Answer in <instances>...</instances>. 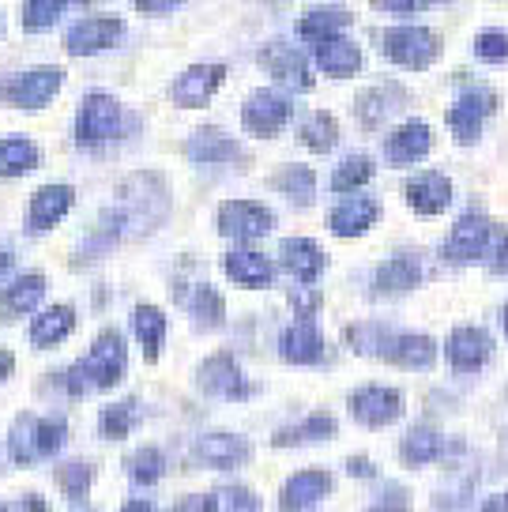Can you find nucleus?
Returning <instances> with one entry per match:
<instances>
[{
	"instance_id": "nucleus-1",
	"label": "nucleus",
	"mask_w": 508,
	"mask_h": 512,
	"mask_svg": "<svg viewBox=\"0 0 508 512\" xmlns=\"http://www.w3.org/2000/svg\"><path fill=\"white\" fill-rule=\"evenodd\" d=\"M125 366H128L125 339H121V332L106 328V332L91 343L87 358L68 369L61 381H64V388H68V396L80 400V396H87L91 388H98V392L113 388V384L125 377Z\"/></svg>"
},
{
	"instance_id": "nucleus-2",
	"label": "nucleus",
	"mask_w": 508,
	"mask_h": 512,
	"mask_svg": "<svg viewBox=\"0 0 508 512\" xmlns=\"http://www.w3.org/2000/svg\"><path fill=\"white\" fill-rule=\"evenodd\" d=\"M68 437V422L64 418H42V415H19L8 430V456L19 467L38 464L57 456Z\"/></svg>"
},
{
	"instance_id": "nucleus-3",
	"label": "nucleus",
	"mask_w": 508,
	"mask_h": 512,
	"mask_svg": "<svg viewBox=\"0 0 508 512\" xmlns=\"http://www.w3.org/2000/svg\"><path fill=\"white\" fill-rule=\"evenodd\" d=\"M159 174H136L128 177L121 192H117V211L125 215L128 230H140V234H151L155 226L166 219L170 211V189H159L155 196H147V189L155 185Z\"/></svg>"
},
{
	"instance_id": "nucleus-4",
	"label": "nucleus",
	"mask_w": 508,
	"mask_h": 512,
	"mask_svg": "<svg viewBox=\"0 0 508 512\" xmlns=\"http://www.w3.org/2000/svg\"><path fill=\"white\" fill-rule=\"evenodd\" d=\"M381 53L399 68H411V72H422L429 64L441 57V34L429 31V27H418V23H407V27H388L381 34Z\"/></svg>"
},
{
	"instance_id": "nucleus-5",
	"label": "nucleus",
	"mask_w": 508,
	"mask_h": 512,
	"mask_svg": "<svg viewBox=\"0 0 508 512\" xmlns=\"http://www.w3.org/2000/svg\"><path fill=\"white\" fill-rule=\"evenodd\" d=\"M497 106H501L497 91H490V87H467L445 113L448 132L456 136V144H463V147L478 144V140H482V128H486V121L497 113Z\"/></svg>"
},
{
	"instance_id": "nucleus-6",
	"label": "nucleus",
	"mask_w": 508,
	"mask_h": 512,
	"mask_svg": "<svg viewBox=\"0 0 508 512\" xmlns=\"http://www.w3.org/2000/svg\"><path fill=\"white\" fill-rule=\"evenodd\" d=\"M493 219L486 211H463L460 219L452 223L448 230L445 245H441V256H445L448 264H475V260H486V249H490V238H493Z\"/></svg>"
},
{
	"instance_id": "nucleus-7",
	"label": "nucleus",
	"mask_w": 508,
	"mask_h": 512,
	"mask_svg": "<svg viewBox=\"0 0 508 512\" xmlns=\"http://www.w3.org/2000/svg\"><path fill=\"white\" fill-rule=\"evenodd\" d=\"M117 128H121V106H117V98L106 95V91H95V95L83 98L80 117H76V144L83 151L106 147L117 136Z\"/></svg>"
},
{
	"instance_id": "nucleus-8",
	"label": "nucleus",
	"mask_w": 508,
	"mask_h": 512,
	"mask_svg": "<svg viewBox=\"0 0 508 512\" xmlns=\"http://www.w3.org/2000/svg\"><path fill=\"white\" fill-rule=\"evenodd\" d=\"M350 418L366 430H384L403 418V392L399 388H388V384H362L350 392Z\"/></svg>"
},
{
	"instance_id": "nucleus-9",
	"label": "nucleus",
	"mask_w": 508,
	"mask_h": 512,
	"mask_svg": "<svg viewBox=\"0 0 508 512\" xmlns=\"http://www.w3.org/2000/svg\"><path fill=\"white\" fill-rule=\"evenodd\" d=\"M445 358L452 373H478V369L490 366L493 358V336L486 328H478V324H460V328H452V336L445 343Z\"/></svg>"
},
{
	"instance_id": "nucleus-10",
	"label": "nucleus",
	"mask_w": 508,
	"mask_h": 512,
	"mask_svg": "<svg viewBox=\"0 0 508 512\" xmlns=\"http://www.w3.org/2000/svg\"><path fill=\"white\" fill-rule=\"evenodd\" d=\"M61 83V68H31V72H19V76L4 83L0 98L19 106V110H42V106H49V98L61 91Z\"/></svg>"
},
{
	"instance_id": "nucleus-11",
	"label": "nucleus",
	"mask_w": 508,
	"mask_h": 512,
	"mask_svg": "<svg viewBox=\"0 0 508 512\" xmlns=\"http://www.w3.org/2000/svg\"><path fill=\"white\" fill-rule=\"evenodd\" d=\"M215 226H219V234H226V238L256 241L271 234L275 215L268 208L253 204V200H226L223 208H219V215H215Z\"/></svg>"
},
{
	"instance_id": "nucleus-12",
	"label": "nucleus",
	"mask_w": 508,
	"mask_h": 512,
	"mask_svg": "<svg viewBox=\"0 0 508 512\" xmlns=\"http://www.w3.org/2000/svg\"><path fill=\"white\" fill-rule=\"evenodd\" d=\"M196 384H200V392H207V396H219V400H245L253 388L245 384V377H241V366L234 354H211L207 362H200V369H196Z\"/></svg>"
},
{
	"instance_id": "nucleus-13",
	"label": "nucleus",
	"mask_w": 508,
	"mask_h": 512,
	"mask_svg": "<svg viewBox=\"0 0 508 512\" xmlns=\"http://www.w3.org/2000/svg\"><path fill=\"white\" fill-rule=\"evenodd\" d=\"M290 117H294V102L279 95V91H268V87L253 91V95L245 98V106H241V121H245V128L253 136H275Z\"/></svg>"
},
{
	"instance_id": "nucleus-14",
	"label": "nucleus",
	"mask_w": 508,
	"mask_h": 512,
	"mask_svg": "<svg viewBox=\"0 0 508 512\" xmlns=\"http://www.w3.org/2000/svg\"><path fill=\"white\" fill-rule=\"evenodd\" d=\"M403 196H407V208H411L414 215L433 219V215L448 211V204H452V181H448V174H441V170H422V174H414L411 181L403 185Z\"/></svg>"
},
{
	"instance_id": "nucleus-15",
	"label": "nucleus",
	"mask_w": 508,
	"mask_h": 512,
	"mask_svg": "<svg viewBox=\"0 0 508 512\" xmlns=\"http://www.w3.org/2000/svg\"><path fill=\"white\" fill-rule=\"evenodd\" d=\"M223 80H226L223 64H192V68H185L174 80V91H170V95H174L177 106L200 110V106H207V102L215 98V91L223 87Z\"/></svg>"
},
{
	"instance_id": "nucleus-16",
	"label": "nucleus",
	"mask_w": 508,
	"mask_h": 512,
	"mask_svg": "<svg viewBox=\"0 0 508 512\" xmlns=\"http://www.w3.org/2000/svg\"><path fill=\"white\" fill-rule=\"evenodd\" d=\"M121 34H125V23L117 16H91V19H80L72 31L64 34V49L72 57H91V53L110 49Z\"/></svg>"
},
{
	"instance_id": "nucleus-17",
	"label": "nucleus",
	"mask_w": 508,
	"mask_h": 512,
	"mask_svg": "<svg viewBox=\"0 0 508 512\" xmlns=\"http://www.w3.org/2000/svg\"><path fill=\"white\" fill-rule=\"evenodd\" d=\"M260 64H264L283 87H290V91H309V87H313V68H309V61H305V53L294 46H286V42H271V46H264Z\"/></svg>"
},
{
	"instance_id": "nucleus-18",
	"label": "nucleus",
	"mask_w": 508,
	"mask_h": 512,
	"mask_svg": "<svg viewBox=\"0 0 508 512\" xmlns=\"http://www.w3.org/2000/svg\"><path fill=\"white\" fill-rule=\"evenodd\" d=\"M433 151V128L426 121H403L384 140V159L392 166H414Z\"/></svg>"
},
{
	"instance_id": "nucleus-19",
	"label": "nucleus",
	"mask_w": 508,
	"mask_h": 512,
	"mask_svg": "<svg viewBox=\"0 0 508 512\" xmlns=\"http://www.w3.org/2000/svg\"><path fill=\"white\" fill-rule=\"evenodd\" d=\"M328 494H332V475H328L324 467H305L294 479H286L283 494H279V509L309 512V509H317Z\"/></svg>"
},
{
	"instance_id": "nucleus-20",
	"label": "nucleus",
	"mask_w": 508,
	"mask_h": 512,
	"mask_svg": "<svg viewBox=\"0 0 508 512\" xmlns=\"http://www.w3.org/2000/svg\"><path fill=\"white\" fill-rule=\"evenodd\" d=\"M403 106H407V91L392 80H381L358 95L354 113H358V125L362 128H381L384 121H388L392 113L403 110Z\"/></svg>"
},
{
	"instance_id": "nucleus-21",
	"label": "nucleus",
	"mask_w": 508,
	"mask_h": 512,
	"mask_svg": "<svg viewBox=\"0 0 508 512\" xmlns=\"http://www.w3.org/2000/svg\"><path fill=\"white\" fill-rule=\"evenodd\" d=\"M422 260L414 253H396L388 256L381 268L373 272V294L377 298H399V294H411L422 283Z\"/></svg>"
},
{
	"instance_id": "nucleus-22",
	"label": "nucleus",
	"mask_w": 508,
	"mask_h": 512,
	"mask_svg": "<svg viewBox=\"0 0 508 512\" xmlns=\"http://www.w3.org/2000/svg\"><path fill=\"white\" fill-rule=\"evenodd\" d=\"M72 200H76L72 185H42L27 204V230L46 234L49 226H57L72 211Z\"/></svg>"
},
{
	"instance_id": "nucleus-23",
	"label": "nucleus",
	"mask_w": 508,
	"mask_h": 512,
	"mask_svg": "<svg viewBox=\"0 0 508 512\" xmlns=\"http://www.w3.org/2000/svg\"><path fill=\"white\" fill-rule=\"evenodd\" d=\"M279 351H283L290 366H317L328 354V343H324V336H320V328L313 320H298V324H290L279 336Z\"/></svg>"
},
{
	"instance_id": "nucleus-24",
	"label": "nucleus",
	"mask_w": 508,
	"mask_h": 512,
	"mask_svg": "<svg viewBox=\"0 0 508 512\" xmlns=\"http://www.w3.org/2000/svg\"><path fill=\"white\" fill-rule=\"evenodd\" d=\"M381 358L396 369H429L437 362V343L422 332H392Z\"/></svg>"
},
{
	"instance_id": "nucleus-25",
	"label": "nucleus",
	"mask_w": 508,
	"mask_h": 512,
	"mask_svg": "<svg viewBox=\"0 0 508 512\" xmlns=\"http://www.w3.org/2000/svg\"><path fill=\"white\" fill-rule=\"evenodd\" d=\"M381 219V204L369 196H354V200H339L328 215V230L335 238H362L366 230H373V223Z\"/></svg>"
},
{
	"instance_id": "nucleus-26",
	"label": "nucleus",
	"mask_w": 508,
	"mask_h": 512,
	"mask_svg": "<svg viewBox=\"0 0 508 512\" xmlns=\"http://www.w3.org/2000/svg\"><path fill=\"white\" fill-rule=\"evenodd\" d=\"M279 260L298 283H317L324 268H328V256L313 238H286L279 245Z\"/></svg>"
},
{
	"instance_id": "nucleus-27",
	"label": "nucleus",
	"mask_w": 508,
	"mask_h": 512,
	"mask_svg": "<svg viewBox=\"0 0 508 512\" xmlns=\"http://www.w3.org/2000/svg\"><path fill=\"white\" fill-rule=\"evenodd\" d=\"M249 456H253V445L238 433H204L196 441V460L207 467H219V471L245 464Z\"/></svg>"
},
{
	"instance_id": "nucleus-28",
	"label": "nucleus",
	"mask_w": 508,
	"mask_h": 512,
	"mask_svg": "<svg viewBox=\"0 0 508 512\" xmlns=\"http://www.w3.org/2000/svg\"><path fill=\"white\" fill-rule=\"evenodd\" d=\"M448 452V437L437 426H411V430L403 433V441H399V460L407 467H426V464H437L441 456Z\"/></svg>"
},
{
	"instance_id": "nucleus-29",
	"label": "nucleus",
	"mask_w": 508,
	"mask_h": 512,
	"mask_svg": "<svg viewBox=\"0 0 508 512\" xmlns=\"http://www.w3.org/2000/svg\"><path fill=\"white\" fill-rule=\"evenodd\" d=\"M185 155H189L192 162H211V166H215V162H238L241 144L230 132H223V128L207 125V128H196L189 136Z\"/></svg>"
},
{
	"instance_id": "nucleus-30",
	"label": "nucleus",
	"mask_w": 508,
	"mask_h": 512,
	"mask_svg": "<svg viewBox=\"0 0 508 512\" xmlns=\"http://www.w3.org/2000/svg\"><path fill=\"white\" fill-rule=\"evenodd\" d=\"M313 61H317L320 72H328L335 80H347L362 68V49L350 38H332V42H320L313 46Z\"/></svg>"
},
{
	"instance_id": "nucleus-31",
	"label": "nucleus",
	"mask_w": 508,
	"mask_h": 512,
	"mask_svg": "<svg viewBox=\"0 0 508 512\" xmlns=\"http://www.w3.org/2000/svg\"><path fill=\"white\" fill-rule=\"evenodd\" d=\"M350 23H354V16H350L347 8H313V12H305L298 19V34H302L305 42L320 46V42L343 38V31H347Z\"/></svg>"
},
{
	"instance_id": "nucleus-32",
	"label": "nucleus",
	"mask_w": 508,
	"mask_h": 512,
	"mask_svg": "<svg viewBox=\"0 0 508 512\" xmlns=\"http://www.w3.org/2000/svg\"><path fill=\"white\" fill-rule=\"evenodd\" d=\"M121 230H128V226H125V215H121L117 208L106 211V215L98 219L95 230H91V238H87L80 245V253H76V260H72V264H76V268H83V264H95L98 256L110 253L113 245L121 241Z\"/></svg>"
},
{
	"instance_id": "nucleus-33",
	"label": "nucleus",
	"mask_w": 508,
	"mask_h": 512,
	"mask_svg": "<svg viewBox=\"0 0 508 512\" xmlns=\"http://www.w3.org/2000/svg\"><path fill=\"white\" fill-rule=\"evenodd\" d=\"M223 272L241 287H264V283H271V260L264 253H253V249H234L223 256Z\"/></svg>"
},
{
	"instance_id": "nucleus-34",
	"label": "nucleus",
	"mask_w": 508,
	"mask_h": 512,
	"mask_svg": "<svg viewBox=\"0 0 508 512\" xmlns=\"http://www.w3.org/2000/svg\"><path fill=\"white\" fill-rule=\"evenodd\" d=\"M76 328V309L72 305H49L42 317L31 320V343L34 347H53L72 336Z\"/></svg>"
},
{
	"instance_id": "nucleus-35",
	"label": "nucleus",
	"mask_w": 508,
	"mask_h": 512,
	"mask_svg": "<svg viewBox=\"0 0 508 512\" xmlns=\"http://www.w3.org/2000/svg\"><path fill=\"white\" fill-rule=\"evenodd\" d=\"M132 332L140 339L147 362H159V351H162V343H166V317H162L159 305H136V313H132Z\"/></svg>"
},
{
	"instance_id": "nucleus-36",
	"label": "nucleus",
	"mask_w": 508,
	"mask_h": 512,
	"mask_svg": "<svg viewBox=\"0 0 508 512\" xmlns=\"http://www.w3.org/2000/svg\"><path fill=\"white\" fill-rule=\"evenodd\" d=\"M335 418L332 415H309L302 422H294V426H286V430L275 433V448H294V445H320V441H328L335 437Z\"/></svg>"
},
{
	"instance_id": "nucleus-37",
	"label": "nucleus",
	"mask_w": 508,
	"mask_h": 512,
	"mask_svg": "<svg viewBox=\"0 0 508 512\" xmlns=\"http://www.w3.org/2000/svg\"><path fill=\"white\" fill-rule=\"evenodd\" d=\"M268 185L290 196L294 204H313V196H317V174L309 166H283V170H275Z\"/></svg>"
},
{
	"instance_id": "nucleus-38",
	"label": "nucleus",
	"mask_w": 508,
	"mask_h": 512,
	"mask_svg": "<svg viewBox=\"0 0 508 512\" xmlns=\"http://www.w3.org/2000/svg\"><path fill=\"white\" fill-rule=\"evenodd\" d=\"M38 166V147L27 136H8L0 140V177H19L31 174Z\"/></svg>"
},
{
	"instance_id": "nucleus-39",
	"label": "nucleus",
	"mask_w": 508,
	"mask_h": 512,
	"mask_svg": "<svg viewBox=\"0 0 508 512\" xmlns=\"http://www.w3.org/2000/svg\"><path fill=\"white\" fill-rule=\"evenodd\" d=\"M46 298V275H19L12 287L4 290V298H0V305L8 309V313H31L34 305Z\"/></svg>"
},
{
	"instance_id": "nucleus-40",
	"label": "nucleus",
	"mask_w": 508,
	"mask_h": 512,
	"mask_svg": "<svg viewBox=\"0 0 508 512\" xmlns=\"http://www.w3.org/2000/svg\"><path fill=\"white\" fill-rule=\"evenodd\" d=\"M189 313L192 320L200 324V328H219L226 320V302H223V294L215 287H207V283H200V287H192L189 294Z\"/></svg>"
},
{
	"instance_id": "nucleus-41",
	"label": "nucleus",
	"mask_w": 508,
	"mask_h": 512,
	"mask_svg": "<svg viewBox=\"0 0 508 512\" xmlns=\"http://www.w3.org/2000/svg\"><path fill=\"white\" fill-rule=\"evenodd\" d=\"M350 347L358 354H366V358H381L384 343L392 339V328L381 324V320H358V324H350L347 332H343Z\"/></svg>"
},
{
	"instance_id": "nucleus-42",
	"label": "nucleus",
	"mask_w": 508,
	"mask_h": 512,
	"mask_svg": "<svg viewBox=\"0 0 508 512\" xmlns=\"http://www.w3.org/2000/svg\"><path fill=\"white\" fill-rule=\"evenodd\" d=\"M143 418V407L140 400H121V403H110V407H102V418H98V430L106 433V437H128V433L136 430V422Z\"/></svg>"
},
{
	"instance_id": "nucleus-43",
	"label": "nucleus",
	"mask_w": 508,
	"mask_h": 512,
	"mask_svg": "<svg viewBox=\"0 0 508 512\" xmlns=\"http://www.w3.org/2000/svg\"><path fill=\"white\" fill-rule=\"evenodd\" d=\"M125 471H128V479L136 482V486H151V482L162 479V471H166V456H162V448L143 445L125 460Z\"/></svg>"
},
{
	"instance_id": "nucleus-44",
	"label": "nucleus",
	"mask_w": 508,
	"mask_h": 512,
	"mask_svg": "<svg viewBox=\"0 0 508 512\" xmlns=\"http://www.w3.org/2000/svg\"><path fill=\"white\" fill-rule=\"evenodd\" d=\"M373 174H377V166H373L369 155H347V159L335 166L332 189L335 192H358L362 185L373 181Z\"/></svg>"
},
{
	"instance_id": "nucleus-45",
	"label": "nucleus",
	"mask_w": 508,
	"mask_h": 512,
	"mask_svg": "<svg viewBox=\"0 0 508 512\" xmlns=\"http://www.w3.org/2000/svg\"><path fill=\"white\" fill-rule=\"evenodd\" d=\"M302 144L309 147V151H317V155H328V151L339 144V121L324 110L313 113L302 125Z\"/></svg>"
},
{
	"instance_id": "nucleus-46",
	"label": "nucleus",
	"mask_w": 508,
	"mask_h": 512,
	"mask_svg": "<svg viewBox=\"0 0 508 512\" xmlns=\"http://www.w3.org/2000/svg\"><path fill=\"white\" fill-rule=\"evenodd\" d=\"M475 57L482 64H508V31L486 27L475 34Z\"/></svg>"
},
{
	"instance_id": "nucleus-47",
	"label": "nucleus",
	"mask_w": 508,
	"mask_h": 512,
	"mask_svg": "<svg viewBox=\"0 0 508 512\" xmlns=\"http://www.w3.org/2000/svg\"><path fill=\"white\" fill-rule=\"evenodd\" d=\"M91 482H95V467L83 464V460H72V464L57 467V486H61L72 501H80V497L87 494V486H91Z\"/></svg>"
},
{
	"instance_id": "nucleus-48",
	"label": "nucleus",
	"mask_w": 508,
	"mask_h": 512,
	"mask_svg": "<svg viewBox=\"0 0 508 512\" xmlns=\"http://www.w3.org/2000/svg\"><path fill=\"white\" fill-rule=\"evenodd\" d=\"M61 12V0H31V4H23V31H49L61 19Z\"/></svg>"
},
{
	"instance_id": "nucleus-49",
	"label": "nucleus",
	"mask_w": 508,
	"mask_h": 512,
	"mask_svg": "<svg viewBox=\"0 0 508 512\" xmlns=\"http://www.w3.org/2000/svg\"><path fill=\"white\" fill-rule=\"evenodd\" d=\"M486 268L497 279H508V226H493L490 249H486Z\"/></svg>"
},
{
	"instance_id": "nucleus-50",
	"label": "nucleus",
	"mask_w": 508,
	"mask_h": 512,
	"mask_svg": "<svg viewBox=\"0 0 508 512\" xmlns=\"http://www.w3.org/2000/svg\"><path fill=\"white\" fill-rule=\"evenodd\" d=\"M366 512H411V490L392 482V486H384V494Z\"/></svg>"
},
{
	"instance_id": "nucleus-51",
	"label": "nucleus",
	"mask_w": 508,
	"mask_h": 512,
	"mask_svg": "<svg viewBox=\"0 0 508 512\" xmlns=\"http://www.w3.org/2000/svg\"><path fill=\"white\" fill-rule=\"evenodd\" d=\"M223 512H260V497L249 490V486H226L223 494Z\"/></svg>"
},
{
	"instance_id": "nucleus-52",
	"label": "nucleus",
	"mask_w": 508,
	"mask_h": 512,
	"mask_svg": "<svg viewBox=\"0 0 508 512\" xmlns=\"http://www.w3.org/2000/svg\"><path fill=\"white\" fill-rule=\"evenodd\" d=\"M377 8L388 12V16H418V12H426L429 4L426 0H381Z\"/></svg>"
},
{
	"instance_id": "nucleus-53",
	"label": "nucleus",
	"mask_w": 508,
	"mask_h": 512,
	"mask_svg": "<svg viewBox=\"0 0 508 512\" xmlns=\"http://www.w3.org/2000/svg\"><path fill=\"white\" fill-rule=\"evenodd\" d=\"M174 512H219V494H192L177 501Z\"/></svg>"
},
{
	"instance_id": "nucleus-54",
	"label": "nucleus",
	"mask_w": 508,
	"mask_h": 512,
	"mask_svg": "<svg viewBox=\"0 0 508 512\" xmlns=\"http://www.w3.org/2000/svg\"><path fill=\"white\" fill-rule=\"evenodd\" d=\"M143 16H174L177 12V0H136Z\"/></svg>"
},
{
	"instance_id": "nucleus-55",
	"label": "nucleus",
	"mask_w": 508,
	"mask_h": 512,
	"mask_svg": "<svg viewBox=\"0 0 508 512\" xmlns=\"http://www.w3.org/2000/svg\"><path fill=\"white\" fill-rule=\"evenodd\" d=\"M290 302H294V309H298V320H309V313L320 305V294H305V290H294L290 294Z\"/></svg>"
},
{
	"instance_id": "nucleus-56",
	"label": "nucleus",
	"mask_w": 508,
	"mask_h": 512,
	"mask_svg": "<svg viewBox=\"0 0 508 512\" xmlns=\"http://www.w3.org/2000/svg\"><path fill=\"white\" fill-rule=\"evenodd\" d=\"M347 471L354 475V479H373V475H377V464H373V460H366V456H350Z\"/></svg>"
},
{
	"instance_id": "nucleus-57",
	"label": "nucleus",
	"mask_w": 508,
	"mask_h": 512,
	"mask_svg": "<svg viewBox=\"0 0 508 512\" xmlns=\"http://www.w3.org/2000/svg\"><path fill=\"white\" fill-rule=\"evenodd\" d=\"M478 512H508V490H501V494H490V497H482V505H478Z\"/></svg>"
},
{
	"instance_id": "nucleus-58",
	"label": "nucleus",
	"mask_w": 508,
	"mask_h": 512,
	"mask_svg": "<svg viewBox=\"0 0 508 512\" xmlns=\"http://www.w3.org/2000/svg\"><path fill=\"white\" fill-rule=\"evenodd\" d=\"M16 512H49V505H46V497L42 494H27L23 501H19Z\"/></svg>"
},
{
	"instance_id": "nucleus-59",
	"label": "nucleus",
	"mask_w": 508,
	"mask_h": 512,
	"mask_svg": "<svg viewBox=\"0 0 508 512\" xmlns=\"http://www.w3.org/2000/svg\"><path fill=\"white\" fill-rule=\"evenodd\" d=\"M12 369H16V358H12V351H4V347H0V381H8V377H12Z\"/></svg>"
},
{
	"instance_id": "nucleus-60",
	"label": "nucleus",
	"mask_w": 508,
	"mask_h": 512,
	"mask_svg": "<svg viewBox=\"0 0 508 512\" xmlns=\"http://www.w3.org/2000/svg\"><path fill=\"white\" fill-rule=\"evenodd\" d=\"M12 264H16V253L12 249H0V275L12 272Z\"/></svg>"
},
{
	"instance_id": "nucleus-61",
	"label": "nucleus",
	"mask_w": 508,
	"mask_h": 512,
	"mask_svg": "<svg viewBox=\"0 0 508 512\" xmlns=\"http://www.w3.org/2000/svg\"><path fill=\"white\" fill-rule=\"evenodd\" d=\"M121 512H159V509H155L151 501H128V505Z\"/></svg>"
},
{
	"instance_id": "nucleus-62",
	"label": "nucleus",
	"mask_w": 508,
	"mask_h": 512,
	"mask_svg": "<svg viewBox=\"0 0 508 512\" xmlns=\"http://www.w3.org/2000/svg\"><path fill=\"white\" fill-rule=\"evenodd\" d=\"M501 332H505V339H508V302L501 305Z\"/></svg>"
},
{
	"instance_id": "nucleus-63",
	"label": "nucleus",
	"mask_w": 508,
	"mask_h": 512,
	"mask_svg": "<svg viewBox=\"0 0 508 512\" xmlns=\"http://www.w3.org/2000/svg\"><path fill=\"white\" fill-rule=\"evenodd\" d=\"M0 512H8V509H4V501H0Z\"/></svg>"
}]
</instances>
